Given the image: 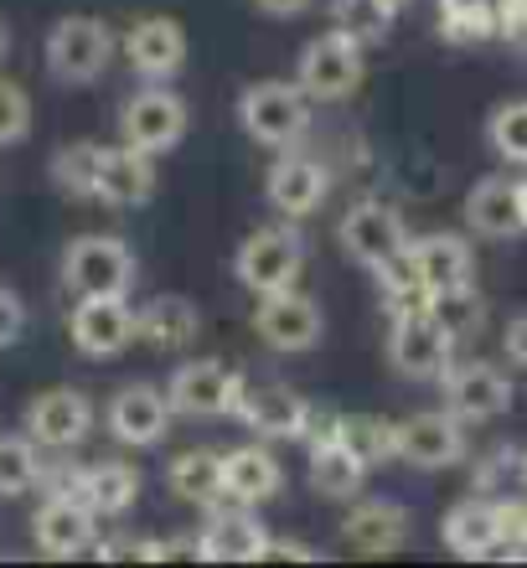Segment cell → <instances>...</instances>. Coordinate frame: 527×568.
Masks as SVG:
<instances>
[{
	"instance_id": "obj_1",
	"label": "cell",
	"mask_w": 527,
	"mask_h": 568,
	"mask_svg": "<svg viewBox=\"0 0 527 568\" xmlns=\"http://www.w3.org/2000/svg\"><path fill=\"white\" fill-rule=\"evenodd\" d=\"M239 120H243V130H249L259 145L290 150L295 140L305 135V124H311V93H305L301 83L264 78V83H254V89H243Z\"/></svg>"
},
{
	"instance_id": "obj_2",
	"label": "cell",
	"mask_w": 527,
	"mask_h": 568,
	"mask_svg": "<svg viewBox=\"0 0 527 568\" xmlns=\"http://www.w3.org/2000/svg\"><path fill=\"white\" fill-rule=\"evenodd\" d=\"M62 284L83 295H130L135 284V254L124 239H109V233H89V239H73L62 248Z\"/></svg>"
},
{
	"instance_id": "obj_3",
	"label": "cell",
	"mask_w": 527,
	"mask_h": 568,
	"mask_svg": "<svg viewBox=\"0 0 527 568\" xmlns=\"http://www.w3.org/2000/svg\"><path fill=\"white\" fill-rule=\"evenodd\" d=\"M362 52H367V47H362L357 37H347V31H336V27L321 31V37L305 42L301 62H295V83H301L316 104H336V99L357 93Z\"/></svg>"
},
{
	"instance_id": "obj_4",
	"label": "cell",
	"mask_w": 527,
	"mask_h": 568,
	"mask_svg": "<svg viewBox=\"0 0 527 568\" xmlns=\"http://www.w3.org/2000/svg\"><path fill=\"white\" fill-rule=\"evenodd\" d=\"M114 58V31L99 16H62L47 31V73L58 83H93Z\"/></svg>"
},
{
	"instance_id": "obj_5",
	"label": "cell",
	"mask_w": 527,
	"mask_h": 568,
	"mask_svg": "<svg viewBox=\"0 0 527 568\" xmlns=\"http://www.w3.org/2000/svg\"><path fill=\"white\" fill-rule=\"evenodd\" d=\"M301 264H305V243L285 223V227H259L254 239H243L239 258H233V274L254 295H274V290H295Z\"/></svg>"
},
{
	"instance_id": "obj_6",
	"label": "cell",
	"mask_w": 527,
	"mask_h": 568,
	"mask_svg": "<svg viewBox=\"0 0 527 568\" xmlns=\"http://www.w3.org/2000/svg\"><path fill=\"white\" fill-rule=\"evenodd\" d=\"M450 352H455V336L435 321L429 305L419 311H393V326H388V357L393 367L404 377H445L450 373Z\"/></svg>"
},
{
	"instance_id": "obj_7",
	"label": "cell",
	"mask_w": 527,
	"mask_h": 568,
	"mask_svg": "<svg viewBox=\"0 0 527 568\" xmlns=\"http://www.w3.org/2000/svg\"><path fill=\"white\" fill-rule=\"evenodd\" d=\"M166 393H171V408L186 414V419H223V414L239 408L243 377H239V367H227L217 357H192L171 373Z\"/></svg>"
},
{
	"instance_id": "obj_8",
	"label": "cell",
	"mask_w": 527,
	"mask_h": 568,
	"mask_svg": "<svg viewBox=\"0 0 527 568\" xmlns=\"http://www.w3.org/2000/svg\"><path fill=\"white\" fill-rule=\"evenodd\" d=\"M68 336L83 357H120L130 342H140V311L124 295H83L68 315Z\"/></svg>"
},
{
	"instance_id": "obj_9",
	"label": "cell",
	"mask_w": 527,
	"mask_h": 568,
	"mask_svg": "<svg viewBox=\"0 0 527 568\" xmlns=\"http://www.w3.org/2000/svg\"><path fill=\"white\" fill-rule=\"evenodd\" d=\"M336 239H342L347 258L362 264V270H383V264L408 254V227L398 217V207H388V202H357L342 217Z\"/></svg>"
},
{
	"instance_id": "obj_10",
	"label": "cell",
	"mask_w": 527,
	"mask_h": 568,
	"mask_svg": "<svg viewBox=\"0 0 527 568\" xmlns=\"http://www.w3.org/2000/svg\"><path fill=\"white\" fill-rule=\"evenodd\" d=\"M254 331L270 352L295 357V352H311V346L321 342L326 315H321V305L311 295H301V290H274V295H259Z\"/></svg>"
},
{
	"instance_id": "obj_11",
	"label": "cell",
	"mask_w": 527,
	"mask_h": 568,
	"mask_svg": "<svg viewBox=\"0 0 527 568\" xmlns=\"http://www.w3.org/2000/svg\"><path fill=\"white\" fill-rule=\"evenodd\" d=\"M31 538L47 558H78L99 548V511L73 491H52L31 517Z\"/></svg>"
},
{
	"instance_id": "obj_12",
	"label": "cell",
	"mask_w": 527,
	"mask_h": 568,
	"mask_svg": "<svg viewBox=\"0 0 527 568\" xmlns=\"http://www.w3.org/2000/svg\"><path fill=\"white\" fill-rule=\"evenodd\" d=\"M120 135L124 145L145 150V155H166L171 145H181L186 135V104H181L171 89L151 83V89H140L120 114Z\"/></svg>"
},
{
	"instance_id": "obj_13",
	"label": "cell",
	"mask_w": 527,
	"mask_h": 568,
	"mask_svg": "<svg viewBox=\"0 0 527 568\" xmlns=\"http://www.w3.org/2000/svg\"><path fill=\"white\" fill-rule=\"evenodd\" d=\"M171 414H176L171 393L151 388V383H130V388H120L109 398V434L130 449H151L166 439Z\"/></svg>"
},
{
	"instance_id": "obj_14",
	"label": "cell",
	"mask_w": 527,
	"mask_h": 568,
	"mask_svg": "<svg viewBox=\"0 0 527 568\" xmlns=\"http://www.w3.org/2000/svg\"><path fill=\"white\" fill-rule=\"evenodd\" d=\"M93 429V404L78 388H47L27 404V434L42 449H73Z\"/></svg>"
},
{
	"instance_id": "obj_15",
	"label": "cell",
	"mask_w": 527,
	"mask_h": 568,
	"mask_svg": "<svg viewBox=\"0 0 527 568\" xmlns=\"http://www.w3.org/2000/svg\"><path fill=\"white\" fill-rule=\"evenodd\" d=\"M460 455H466V429H460V414H450V408L414 414L398 424V460L419 465V470H445Z\"/></svg>"
},
{
	"instance_id": "obj_16",
	"label": "cell",
	"mask_w": 527,
	"mask_h": 568,
	"mask_svg": "<svg viewBox=\"0 0 527 568\" xmlns=\"http://www.w3.org/2000/svg\"><path fill=\"white\" fill-rule=\"evenodd\" d=\"M124 58L140 78L151 83H166V78L181 73L186 62V31H181L176 16H140L130 37H124Z\"/></svg>"
},
{
	"instance_id": "obj_17",
	"label": "cell",
	"mask_w": 527,
	"mask_h": 568,
	"mask_svg": "<svg viewBox=\"0 0 527 568\" xmlns=\"http://www.w3.org/2000/svg\"><path fill=\"white\" fill-rule=\"evenodd\" d=\"M326 186H332V176H326V165L311 161V155H280V161L270 165V176H264V192H270V207L280 212V217H311V212L326 202Z\"/></svg>"
},
{
	"instance_id": "obj_18",
	"label": "cell",
	"mask_w": 527,
	"mask_h": 568,
	"mask_svg": "<svg viewBox=\"0 0 527 568\" xmlns=\"http://www.w3.org/2000/svg\"><path fill=\"white\" fill-rule=\"evenodd\" d=\"M466 227L482 239H517L527 233L523 212V181L513 176H482L466 196Z\"/></svg>"
},
{
	"instance_id": "obj_19",
	"label": "cell",
	"mask_w": 527,
	"mask_h": 568,
	"mask_svg": "<svg viewBox=\"0 0 527 568\" xmlns=\"http://www.w3.org/2000/svg\"><path fill=\"white\" fill-rule=\"evenodd\" d=\"M243 424L264 439H295V434L311 429V404H305L295 388L285 383H264V388H243L239 408H233Z\"/></svg>"
},
{
	"instance_id": "obj_20",
	"label": "cell",
	"mask_w": 527,
	"mask_h": 568,
	"mask_svg": "<svg viewBox=\"0 0 527 568\" xmlns=\"http://www.w3.org/2000/svg\"><path fill=\"white\" fill-rule=\"evenodd\" d=\"M445 404L460 419H497L513 404V383L491 362H466V367L445 373Z\"/></svg>"
},
{
	"instance_id": "obj_21",
	"label": "cell",
	"mask_w": 527,
	"mask_h": 568,
	"mask_svg": "<svg viewBox=\"0 0 527 568\" xmlns=\"http://www.w3.org/2000/svg\"><path fill=\"white\" fill-rule=\"evenodd\" d=\"M155 192V155L135 145H114L99 155V202L109 207H145Z\"/></svg>"
},
{
	"instance_id": "obj_22",
	"label": "cell",
	"mask_w": 527,
	"mask_h": 568,
	"mask_svg": "<svg viewBox=\"0 0 527 568\" xmlns=\"http://www.w3.org/2000/svg\"><path fill=\"white\" fill-rule=\"evenodd\" d=\"M196 542H202V558H212V564H259V558H270L274 538L264 532L254 511L239 507V511H217Z\"/></svg>"
},
{
	"instance_id": "obj_23",
	"label": "cell",
	"mask_w": 527,
	"mask_h": 568,
	"mask_svg": "<svg viewBox=\"0 0 527 568\" xmlns=\"http://www.w3.org/2000/svg\"><path fill=\"white\" fill-rule=\"evenodd\" d=\"M202 336V311L186 295H155L140 305V342L151 352H192Z\"/></svg>"
},
{
	"instance_id": "obj_24",
	"label": "cell",
	"mask_w": 527,
	"mask_h": 568,
	"mask_svg": "<svg viewBox=\"0 0 527 568\" xmlns=\"http://www.w3.org/2000/svg\"><path fill=\"white\" fill-rule=\"evenodd\" d=\"M342 538H347V548H357L367 558H388L408 542V511L398 501H362V507L347 511Z\"/></svg>"
},
{
	"instance_id": "obj_25",
	"label": "cell",
	"mask_w": 527,
	"mask_h": 568,
	"mask_svg": "<svg viewBox=\"0 0 527 568\" xmlns=\"http://www.w3.org/2000/svg\"><path fill=\"white\" fill-rule=\"evenodd\" d=\"M285 486V470L264 445H239L223 455V496L239 507H259Z\"/></svg>"
},
{
	"instance_id": "obj_26",
	"label": "cell",
	"mask_w": 527,
	"mask_h": 568,
	"mask_svg": "<svg viewBox=\"0 0 527 568\" xmlns=\"http://www.w3.org/2000/svg\"><path fill=\"white\" fill-rule=\"evenodd\" d=\"M52 491L83 496L99 517H120V511L135 507L140 470H135V465H120V460H104V465H89V470H73V476H68V486H52Z\"/></svg>"
},
{
	"instance_id": "obj_27",
	"label": "cell",
	"mask_w": 527,
	"mask_h": 568,
	"mask_svg": "<svg viewBox=\"0 0 527 568\" xmlns=\"http://www.w3.org/2000/svg\"><path fill=\"white\" fill-rule=\"evenodd\" d=\"M367 470H373V465L362 460L357 449H352L336 429L321 434V439H311V486H316L321 496H332V501H347V496L362 491Z\"/></svg>"
},
{
	"instance_id": "obj_28",
	"label": "cell",
	"mask_w": 527,
	"mask_h": 568,
	"mask_svg": "<svg viewBox=\"0 0 527 568\" xmlns=\"http://www.w3.org/2000/svg\"><path fill=\"white\" fill-rule=\"evenodd\" d=\"M408 258H414V270L419 280L429 284V295L435 290H450V284H466L470 280V243L460 233H429V239L408 243Z\"/></svg>"
},
{
	"instance_id": "obj_29",
	"label": "cell",
	"mask_w": 527,
	"mask_h": 568,
	"mask_svg": "<svg viewBox=\"0 0 527 568\" xmlns=\"http://www.w3.org/2000/svg\"><path fill=\"white\" fill-rule=\"evenodd\" d=\"M439 538H445V548H450V554L482 558V554H491V548L501 542V511L486 507V501H460L455 511H445Z\"/></svg>"
},
{
	"instance_id": "obj_30",
	"label": "cell",
	"mask_w": 527,
	"mask_h": 568,
	"mask_svg": "<svg viewBox=\"0 0 527 568\" xmlns=\"http://www.w3.org/2000/svg\"><path fill=\"white\" fill-rule=\"evenodd\" d=\"M166 480L181 501L212 507V501L223 496V455H217V449H181L176 460H171Z\"/></svg>"
},
{
	"instance_id": "obj_31",
	"label": "cell",
	"mask_w": 527,
	"mask_h": 568,
	"mask_svg": "<svg viewBox=\"0 0 527 568\" xmlns=\"http://www.w3.org/2000/svg\"><path fill=\"white\" fill-rule=\"evenodd\" d=\"M99 155H104V145H93V140L62 145L58 155H52V181H58V192H68V196L99 192Z\"/></svg>"
},
{
	"instance_id": "obj_32",
	"label": "cell",
	"mask_w": 527,
	"mask_h": 568,
	"mask_svg": "<svg viewBox=\"0 0 527 568\" xmlns=\"http://www.w3.org/2000/svg\"><path fill=\"white\" fill-rule=\"evenodd\" d=\"M336 434H342L367 465H383L398 455V424L377 419V414H347V419L336 424Z\"/></svg>"
},
{
	"instance_id": "obj_33",
	"label": "cell",
	"mask_w": 527,
	"mask_h": 568,
	"mask_svg": "<svg viewBox=\"0 0 527 568\" xmlns=\"http://www.w3.org/2000/svg\"><path fill=\"white\" fill-rule=\"evenodd\" d=\"M42 480L37 439L31 434H0V496H21Z\"/></svg>"
},
{
	"instance_id": "obj_34",
	"label": "cell",
	"mask_w": 527,
	"mask_h": 568,
	"mask_svg": "<svg viewBox=\"0 0 527 568\" xmlns=\"http://www.w3.org/2000/svg\"><path fill=\"white\" fill-rule=\"evenodd\" d=\"M429 311H435L439 326L460 342V336H470V331H482L486 305H482V295H476V284L466 280V284H450V290H435V295H429Z\"/></svg>"
},
{
	"instance_id": "obj_35",
	"label": "cell",
	"mask_w": 527,
	"mask_h": 568,
	"mask_svg": "<svg viewBox=\"0 0 527 568\" xmlns=\"http://www.w3.org/2000/svg\"><path fill=\"white\" fill-rule=\"evenodd\" d=\"M332 27L347 31V37H357L362 47H373V42L388 37L393 11L383 6V0H332Z\"/></svg>"
},
{
	"instance_id": "obj_36",
	"label": "cell",
	"mask_w": 527,
	"mask_h": 568,
	"mask_svg": "<svg viewBox=\"0 0 527 568\" xmlns=\"http://www.w3.org/2000/svg\"><path fill=\"white\" fill-rule=\"evenodd\" d=\"M491 145H497L501 161L527 165V99L501 104L497 114H491Z\"/></svg>"
},
{
	"instance_id": "obj_37",
	"label": "cell",
	"mask_w": 527,
	"mask_h": 568,
	"mask_svg": "<svg viewBox=\"0 0 527 568\" xmlns=\"http://www.w3.org/2000/svg\"><path fill=\"white\" fill-rule=\"evenodd\" d=\"M31 135V99L21 83L0 78V145H21Z\"/></svg>"
},
{
	"instance_id": "obj_38",
	"label": "cell",
	"mask_w": 527,
	"mask_h": 568,
	"mask_svg": "<svg viewBox=\"0 0 527 568\" xmlns=\"http://www.w3.org/2000/svg\"><path fill=\"white\" fill-rule=\"evenodd\" d=\"M21 331H27V305H21V295H16V290H6V284H0V352L21 342Z\"/></svg>"
},
{
	"instance_id": "obj_39",
	"label": "cell",
	"mask_w": 527,
	"mask_h": 568,
	"mask_svg": "<svg viewBox=\"0 0 527 568\" xmlns=\"http://www.w3.org/2000/svg\"><path fill=\"white\" fill-rule=\"evenodd\" d=\"M501 346H507V357H513L517 367H527V311L517 315L513 326H507V336H501Z\"/></svg>"
},
{
	"instance_id": "obj_40",
	"label": "cell",
	"mask_w": 527,
	"mask_h": 568,
	"mask_svg": "<svg viewBox=\"0 0 527 568\" xmlns=\"http://www.w3.org/2000/svg\"><path fill=\"white\" fill-rule=\"evenodd\" d=\"M254 6L264 16H305L311 6H316V0H254Z\"/></svg>"
},
{
	"instance_id": "obj_41",
	"label": "cell",
	"mask_w": 527,
	"mask_h": 568,
	"mask_svg": "<svg viewBox=\"0 0 527 568\" xmlns=\"http://www.w3.org/2000/svg\"><path fill=\"white\" fill-rule=\"evenodd\" d=\"M270 558H301V564H316V548H305V542H270Z\"/></svg>"
},
{
	"instance_id": "obj_42",
	"label": "cell",
	"mask_w": 527,
	"mask_h": 568,
	"mask_svg": "<svg viewBox=\"0 0 527 568\" xmlns=\"http://www.w3.org/2000/svg\"><path fill=\"white\" fill-rule=\"evenodd\" d=\"M491 0H445V11L450 16H482Z\"/></svg>"
},
{
	"instance_id": "obj_43",
	"label": "cell",
	"mask_w": 527,
	"mask_h": 568,
	"mask_svg": "<svg viewBox=\"0 0 527 568\" xmlns=\"http://www.w3.org/2000/svg\"><path fill=\"white\" fill-rule=\"evenodd\" d=\"M383 6H388L393 16H398V11H408V0H383Z\"/></svg>"
},
{
	"instance_id": "obj_44",
	"label": "cell",
	"mask_w": 527,
	"mask_h": 568,
	"mask_svg": "<svg viewBox=\"0 0 527 568\" xmlns=\"http://www.w3.org/2000/svg\"><path fill=\"white\" fill-rule=\"evenodd\" d=\"M0 58H6V21H0Z\"/></svg>"
},
{
	"instance_id": "obj_45",
	"label": "cell",
	"mask_w": 527,
	"mask_h": 568,
	"mask_svg": "<svg viewBox=\"0 0 527 568\" xmlns=\"http://www.w3.org/2000/svg\"><path fill=\"white\" fill-rule=\"evenodd\" d=\"M523 212H527V176H523Z\"/></svg>"
}]
</instances>
